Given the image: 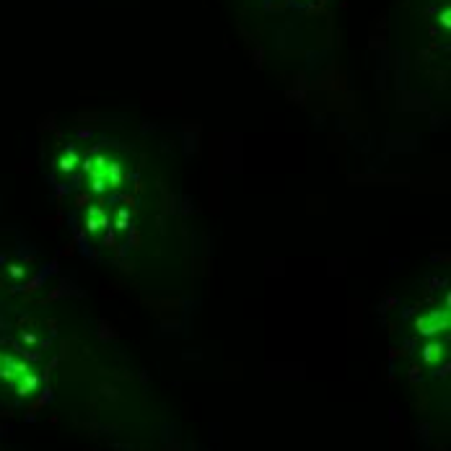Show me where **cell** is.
Wrapping results in <instances>:
<instances>
[{"mask_svg":"<svg viewBox=\"0 0 451 451\" xmlns=\"http://www.w3.org/2000/svg\"><path fill=\"white\" fill-rule=\"evenodd\" d=\"M83 169L86 174L91 177V189H94V192L119 187V184H122V177H125V174H122V163L112 161V159H107L104 154L88 156L83 161Z\"/></svg>","mask_w":451,"mask_h":451,"instance_id":"1","label":"cell"},{"mask_svg":"<svg viewBox=\"0 0 451 451\" xmlns=\"http://www.w3.org/2000/svg\"><path fill=\"white\" fill-rule=\"evenodd\" d=\"M0 376H3L18 394H32L36 386H39V376L26 366L24 361H18L16 356H3V353H0Z\"/></svg>","mask_w":451,"mask_h":451,"instance_id":"2","label":"cell"},{"mask_svg":"<svg viewBox=\"0 0 451 451\" xmlns=\"http://www.w3.org/2000/svg\"><path fill=\"white\" fill-rule=\"evenodd\" d=\"M446 327H449V311H446V309H433V311H428L426 316H420V322H417V330L423 335L441 332Z\"/></svg>","mask_w":451,"mask_h":451,"instance_id":"3","label":"cell"},{"mask_svg":"<svg viewBox=\"0 0 451 451\" xmlns=\"http://www.w3.org/2000/svg\"><path fill=\"white\" fill-rule=\"evenodd\" d=\"M109 226V218H107V213H104L102 208H91L88 210V215H86V229L91 231V234H96V231H102Z\"/></svg>","mask_w":451,"mask_h":451,"instance_id":"4","label":"cell"},{"mask_svg":"<svg viewBox=\"0 0 451 451\" xmlns=\"http://www.w3.org/2000/svg\"><path fill=\"white\" fill-rule=\"evenodd\" d=\"M76 163H78V154H76V148H70L68 154L60 156V163H58V166H60V171H68V174H70V171L76 169Z\"/></svg>","mask_w":451,"mask_h":451,"instance_id":"5","label":"cell"},{"mask_svg":"<svg viewBox=\"0 0 451 451\" xmlns=\"http://www.w3.org/2000/svg\"><path fill=\"white\" fill-rule=\"evenodd\" d=\"M423 356H426L428 363H436V361H438V358L443 356V345H441V342H431V345L426 348V353H423Z\"/></svg>","mask_w":451,"mask_h":451,"instance_id":"6","label":"cell"}]
</instances>
